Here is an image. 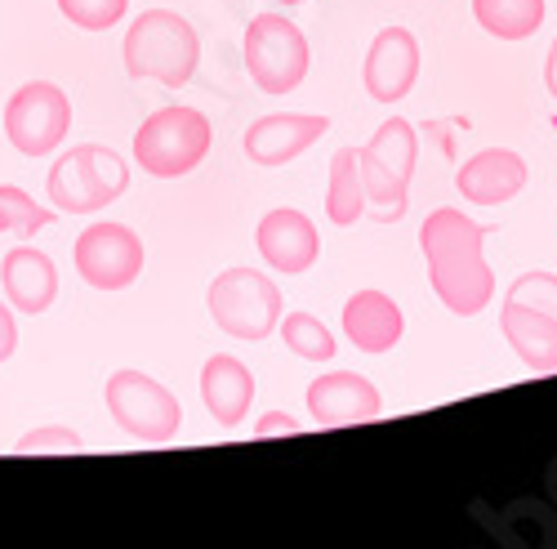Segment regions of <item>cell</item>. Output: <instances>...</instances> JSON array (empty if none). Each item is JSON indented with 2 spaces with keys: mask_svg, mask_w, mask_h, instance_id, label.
<instances>
[{
  "mask_svg": "<svg viewBox=\"0 0 557 549\" xmlns=\"http://www.w3.org/2000/svg\"><path fill=\"white\" fill-rule=\"evenodd\" d=\"M455 188L473 206H504L527 188V161L513 148H482L455 170Z\"/></svg>",
  "mask_w": 557,
  "mask_h": 549,
  "instance_id": "9a60e30c",
  "label": "cell"
},
{
  "mask_svg": "<svg viewBox=\"0 0 557 549\" xmlns=\"http://www.w3.org/2000/svg\"><path fill=\"white\" fill-rule=\"evenodd\" d=\"M125 188H129V166L121 152L103 144H76L54 161L50 179H45V193H50V206L59 215H95L112 206Z\"/></svg>",
  "mask_w": 557,
  "mask_h": 549,
  "instance_id": "3957f363",
  "label": "cell"
},
{
  "mask_svg": "<svg viewBox=\"0 0 557 549\" xmlns=\"http://www.w3.org/2000/svg\"><path fill=\"white\" fill-rule=\"evenodd\" d=\"M326 215L339 228H352L366 215V183L357 166V148H339L331 157V183H326Z\"/></svg>",
  "mask_w": 557,
  "mask_h": 549,
  "instance_id": "ffe728a7",
  "label": "cell"
},
{
  "mask_svg": "<svg viewBox=\"0 0 557 549\" xmlns=\"http://www.w3.org/2000/svg\"><path fill=\"white\" fill-rule=\"evenodd\" d=\"M201 402L206 411L223 425H242L250 416V402H255V376L242 357L232 353H214L206 366H201Z\"/></svg>",
  "mask_w": 557,
  "mask_h": 549,
  "instance_id": "e0dca14e",
  "label": "cell"
},
{
  "mask_svg": "<svg viewBox=\"0 0 557 549\" xmlns=\"http://www.w3.org/2000/svg\"><path fill=\"white\" fill-rule=\"evenodd\" d=\"M210 139H214L210 117L197 112V108L174 103V108L152 112L144 125H138L134 161L144 166L152 179H183V174H193L206 161Z\"/></svg>",
  "mask_w": 557,
  "mask_h": 549,
  "instance_id": "5b68a950",
  "label": "cell"
},
{
  "mask_svg": "<svg viewBox=\"0 0 557 549\" xmlns=\"http://www.w3.org/2000/svg\"><path fill=\"white\" fill-rule=\"evenodd\" d=\"M0 286H5V300L14 313L40 317L59 300V268L36 246H14L5 259H0Z\"/></svg>",
  "mask_w": 557,
  "mask_h": 549,
  "instance_id": "2e32d148",
  "label": "cell"
},
{
  "mask_svg": "<svg viewBox=\"0 0 557 549\" xmlns=\"http://www.w3.org/2000/svg\"><path fill=\"white\" fill-rule=\"evenodd\" d=\"M72 130V99L54 81H27L5 103V134L23 157H50Z\"/></svg>",
  "mask_w": 557,
  "mask_h": 549,
  "instance_id": "9c48e42d",
  "label": "cell"
},
{
  "mask_svg": "<svg viewBox=\"0 0 557 549\" xmlns=\"http://www.w3.org/2000/svg\"><path fill=\"white\" fill-rule=\"evenodd\" d=\"M59 10L81 32H108V27H116L125 19L129 0H59Z\"/></svg>",
  "mask_w": 557,
  "mask_h": 549,
  "instance_id": "cb8c5ba5",
  "label": "cell"
},
{
  "mask_svg": "<svg viewBox=\"0 0 557 549\" xmlns=\"http://www.w3.org/2000/svg\"><path fill=\"white\" fill-rule=\"evenodd\" d=\"M276 5H304V0H276Z\"/></svg>",
  "mask_w": 557,
  "mask_h": 549,
  "instance_id": "f546056e",
  "label": "cell"
},
{
  "mask_svg": "<svg viewBox=\"0 0 557 549\" xmlns=\"http://www.w3.org/2000/svg\"><path fill=\"white\" fill-rule=\"evenodd\" d=\"M544 85H548V95L557 99V40L548 45V59H544Z\"/></svg>",
  "mask_w": 557,
  "mask_h": 549,
  "instance_id": "f1b7e54d",
  "label": "cell"
},
{
  "mask_svg": "<svg viewBox=\"0 0 557 549\" xmlns=\"http://www.w3.org/2000/svg\"><path fill=\"white\" fill-rule=\"evenodd\" d=\"M103 398H108V416L116 420V429L129 434L134 442L161 447V442H174L183 429V402L144 371H129V366L112 371Z\"/></svg>",
  "mask_w": 557,
  "mask_h": 549,
  "instance_id": "52a82bcc",
  "label": "cell"
},
{
  "mask_svg": "<svg viewBox=\"0 0 557 549\" xmlns=\"http://www.w3.org/2000/svg\"><path fill=\"white\" fill-rule=\"evenodd\" d=\"M414 157H420V134L406 117H388L370 144L357 148V166H361V183H366V202L375 206V215L384 223L406 215V193H410V174H414Z\"/></svg>",
  "mask_w": 557,
  "mask_h": 549,
  "instance_id": "277c9868",
  "label": "cell"
},
{
  "mask_svg": "<svg viewBox=\"0 0 557 549\" xmlns=\"http://www.w3.org/2000/svg\"><path fill=\"white\" fill-rule=\"evenodd\" d=\"M206 308L214 317V327L232 340H268L282 327L286 300L276 291L272 278H263L259 268H227L210 282L206 291Z\"/></svg>",
  "mask_w": 557,
  "mask_h": 549,
  "instance_id": "8992f818",
  "label": "cell"
},
{
  "mask_svg": "<svg viewBox=\"0 0 557 549\" xmlns=\"http://www.w3.org/2000/svg\"><path fill=\"white\" fill-rule=\"evenodd\" d=\"M81 447H85V438L76 429H67V425H45V429H32V434H23L14 442L18 455H32V451H81Z\"/></svg>",
  "mask_w": 557,
  "mask_h": 549,
  "instance_id": "484cf974",
  "label": "cell"
},
{
  "mask_svg": "<svg viewBox=\"0 0 557 549\" xmlns=\"http://www.w3.org/2000/svg\"><path fill=\"white\" fill-rule=\"evenodd\" d=\"M276 331H282L290 353H299L308 362H331L335 357V335L321 327L312 313H282V327Z\"/></svg>",
  "mask_w": 557,
  "mask_h": 549,
  "instance_id": "603a6c76",
  "label": "cell"
},
{
  "mask_svg": "<svg viewBox=\"0 0 557 549\" xmlns=\"http://www.w3.org/2000/svg\"><path fill=\"white\" fill-rule=\"evenodd\" d=\"M197 63H201V36L174 10H148L125 32V72L134 81L148 76L170 89H183L197 76Z\"/></svg>",
  "mask_w": 557,
  "mask_h": 549,
  "instance_id": "7a4b0ae2",
  "label": "cell"
},
{
  "mask_svg": "<svg viewBox=\"0 0 557 549\" xmlns=\"http://www.w3.org/2000/svg\"><path fill=\"white\" fill-rule=\"evenodd\" d=\"M504 300H518L527 308H544L557 317V272H522Z\"/></svg>",
  "mask_w": 557,
  "mask_h": 549,
  "instance_id": "d4e9b609",
  "label": "cell"
},
{
  "mask_svg": "<svg viewBox=\"0 0 557 549\" xmlns=\"http://www.w3.org/2000/svg\"><path fill=\"white\" fill-rule=\"evenodd\" d=\"M76 272L95 291H125L144 272V242L125 223H89L72 246Z\"/></svg>",
  "mask_w": 557,
  "mask_h": 549,
  "instance_id": "30bf717a",
  "label": "cell"
},
{
  "mask_svg": "<svg viewBox=\"0 0 557 549\" xmlns=\"http://www.w3.org/2000/svg\"><path fill=\"white\" fill-rule=\"evenodd\" d=\"M18 349V327H14V308L0 304V366H5Z\"/></svg>",
  "mask_w": 557,
  "mask_h": 549,
  "instance_id": "83f0119b",
  "label": "cell"
},
{
  "mask_svg": "<svg viewBox=\"0 0 557 549\" xmlns=\"http://www.w3.org/2000/svg\"><path fill=\"white\" fill-rule=\"evenodd\" d=\"M255 246L259 255L268 259V268L276 272H286V278H299V272H308L321 255V237H317V228L304 210H268L255 228Z\"/></svg>",
  "mask_w": 557,
  "mask_h": 549,
  "instance_id": "4fadbf2b",
  "label": "cell"
},
{
  "mask_svg": "<svg viewBox=\"0 0 557 549\" xmlns=\"http://www.w3.org/2000/svg\"><path fill=\"white\" fill-rule=\"evenodd\" d=\"M272 434H299V420L290 411H268V416L255 425V438H272Z\"/></svg>",
  "mask_w": 557,
  "mask_h": 549,
  "instance_id": "4316f807",
  "label": "cell"
},
{
  "mask_svg": "<svg viewBox=\"0 0 557 549\" xmlns=\"http://www.w3.org/2000/svg\"><path fill=\"white\" fill-rule=\"evenodd\" d=\"M54 219H59L54 206H36L23 188H14V183H0V237L32 242L40 228H50Z\"/></svg>",
  "mask_w": 557,
  "mask_h": 549,
  "instance_id": "7402d4cb",
  "label": "cell"
},
{
  "mask_svg": "<svg viewBox=\"0 0 557 549\" xmlns=\"http://www.w3.org/2000/svg\"><path fill=\"white\" fill-rule=\"evenodd\" d=\"M366 95L375 103H397L420 81V40L406 27H384L366 50Z\"/></svg>",
  "mask_w": 557,
  "mask_h": 549,
  "instance_id": "8fae6325",
  "label": "cell"
},
{
  "mask_svg": "<svg viewBox=\"0 0 557 549\" xmlns=\"http://www.w3.org/2000/svg\"><path fill=\"white\" fill-rule=\"evenodd\" d=\"M331 130V117H317V112H272V117H259L250 130H246V157L263 170H276L295 161L299 152H308L321 134Z\"/></svg>",
  "mask_w": 557,
  "mask_h": 549,
  "instance_id": "7c38bea8",
  "label": "cell"
},
{
  "mask_svg": "<svg viewBox=\"0 0 557 549\" xmlns=\"http://www.w3.org/2000/svg\"><path fill=\"white\" fill-rule=\"evenodd\" d=\"M308 36L286 14H259L246 27V68L263 95L282 99L308 76Z\"/></svg>",
  "mask_w": 557,
  "mask_h": 549,
  "instance_id": "ba28073f",
  "label": "cell"
},
{
  "mask_svg": "<svg viewBox=\"0 0 557 549\" xmlns=\"http://www.w3.org/2000/svg\"><path fill=\"white\" fill-rule=\"evenodd\" d=\"M473 19L495 40H527L544 23V0H473Z\"/></svg>",
  "mask_w": 557,
  "mask_h": 549,
  "instance_id": "44dd1931",
  "label": "cell"
},
{
  "mask_svg": "<svg viewBox=\"0 0 557 549\" xmlns=\"http://www.w3.org/2000/svg\"><path fill=\"white\" fill-rule=\"evenodd\" d=\"M499 327H504L508 349L522 357V366H531V371H540V376L557 371V317L553 313L527 308L518 300H504Z\"/></svg>",
  "mask_w": 557,
  "mask_h": 549,
  "instance_id": "ac0fdd59",
  "label": "cell"
},
{
  "mask_svg": "<svg viewBox=\"0 0 557 549\" xmlns=\"http://www.w3.org/2000/svg\"><path fill=\"white\" fill-rule=\"evenodd\" d=\"M384 411L380 389L357 371H326L308 385V416L317 425H366Z\"/></svg>",
  "mask_w": 557,
  "mask_h": 549,
  "instance_id": "5bb4252c",
  "label": "cell"
},
{
  "mask_svg": "<svg viewBox=\"0 0 557 549\" xmlns=\"http://www.w3.org/2000/svg\"><path fill=\"white\" fill-rule=\"evenodd\" d=\"M406 331V317L393 295L384 291H357L344 304V335L361 353H388Z\"/></svg>",
  "mask_w": 557,
  "mask_h": 549,
  "instance_id": "d6986e66",
  "label": "cell"
},
{
  "mask_svg": "<svg viewBox=\"0 0 557 549\" xmlns=\"http://www.w3.org/2000/svg\"><path fill=\"white\" fill-rule=\"evenodd\" d=\"M420 251L437 300L455 317H478L495 300V272L486 264V228L455 206H442L420 228Z\"/></svg>",
  "mask_w": 557,
  "mask_h": 549,
  "instance_id": "6da1fadb",
  "label": "cell"
}]
</instances>
